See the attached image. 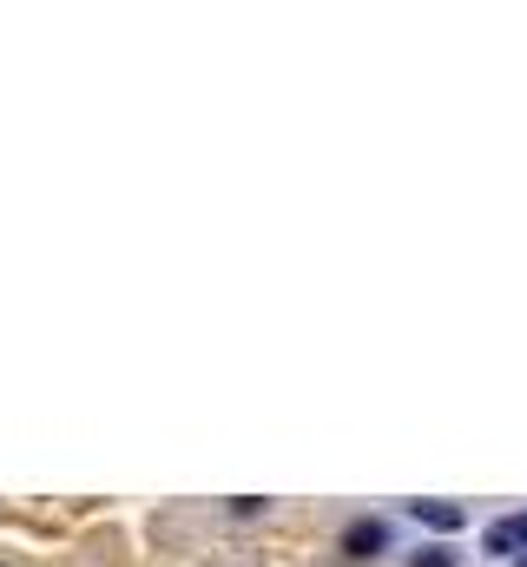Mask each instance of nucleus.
Returning a JSON list of instances; mask_svg holds the SVG:
<instances>
[{
	"label": "nucleus",
	"instance_id": "obj_1",
	"mask_svg": "<svg viewBox=\"0 0 527 567\" xmlns=\"http://www.w3.org/2000/svg\"><path fill=\"white\" fill-rule=\"evenodd\" d=\"M343 561H383L390 555V522H376V515H356L350 528H343Z\"/></svg>",
	"mask_w": 527,
	"mask_h": 567
},
{
	"label": "nucleus",
	"instance_id": "obj_2",
	"mask_svg": "<svg viewBox=\"0 0 527 567\" xmlns=\"http://www.w3.org/2000/svg\"><path fill=\"white\" fill-rule=\"evenodd\" d=\"M482 555H495V561H521L527 555V515H502V522L482 535Z\"/></svg>",
	"mask_w": 527,
	"mask_h": 567
},
{
	"label": "nucleus",
	"instance_id": "obj_3",
	"mask_svg": "<svg viewBox=\"0 0 527 567\" xmlns=\"http://www.w3.org/2000/svg\"><path fill=\"white\" fill-rule=\"evenodd\" d=\"M409 515H415L422 528H435V535H455V528H468V508H455V502H409Z\"/></svg>",
	"mask_w": 527,
	"mask_h": 567
},
{
	"label": "nucleus",
	"instance_id": "obj_4",
	"mask_svg": "<svg viewBox=\"0 0 527 567\" xmlns=\"http://www.w3.org/2000/svg\"><path fill=\"white\" fill-rule=\"evenodd\" d=\"M409 567H455V548H448V542H428V548L409 555Z\"/></svg>",
	"mask_w": 527,
	"mask_h": 567
},
{
	"label": "nucleus",
	"instance_id": "obj_5",
	"mask_svg": "<svg viewBox=\"0 0 527 567\" xmlns=\"http://www.w3.org/2000/svg\"><path fill=\"white\" fill-rule=\"evenodd\" d=\"M264 508H270L264 495H231V515H238V522H251V515H264Z\"/></svg>",
	"mask_w": 527,
	"mask_h": 567
},
{
	"label": "nucleus",
	"instance_id": "obj_6",
	"mask_svg": "<svg viewBox=\"0 0 527 567\" xmlns=\"http://www.w3.org/2000/svg\"><path fill=\"white\" fill-rule=\"evenodd\" d=\"M515 567H527V555H521V561H515Z\"/></svg>",
	"mask_w": 527,
	"mask_h": 567
}]
</instances>
